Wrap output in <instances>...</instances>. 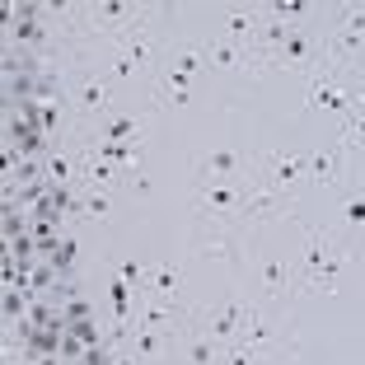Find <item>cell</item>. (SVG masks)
<instances>
[{
    "label": "cell",
    "mask_w": 365,
    "mask_h": 365,
    "mask_svg": "<svg viewBox=\"0 0 365 365\" xmlns=\"http://www.w3.org/2000/svg\"><path fill=\"white\" fill-rule=\"evenodd\" d=\"M351 262V248L337 244L333 235L304 225V262H300V290L309 295H337V277Z\"/></svg>",
    "instance_id": "cell-1"
},
{
    "label": "cell",
    "mask_w": 365,
    "mask_h": 365,
    "mask_svg": "<svg viewBox=\"0 0 365 365\" xmlns=\"http://www.w3.org/2000/svg\"><path fill=\"white\" fill-rule=\"evenodd\" d=\"M113 76L108 71H80L71 85H66V103L76 108V118H98L103 122L113 113Z\"/></svg>",
    "instance_id": "cell-2"
},
{
    "label": "cell",
    "mask_w": 365,
    "mask_h": 365,
    "mask_svg": "<svg viewBox=\"0 0 365 365\" xmlns=\"http://www.w3.org/2000/svg\"><path fill=\"white\" fill-rule=\"evenodd\" d=\"M351 150L346 145H319V150H309V173L304 178L314 182V187H323V192H333V187H342L346 178H351Z\"/></svg>",
    "instance_id": "cell-3"
},
{
    "label": "cell",
    "mask_w": 365,
    "mask_h": 365,
    "mask_svg": "<svg viewBox=\"0 0 365 365\" xmlns=\"http://www.w3.org/2000/svg\"><path fill=\"white\" fill-rule=\"evenodd\" d=\"M248 187L244 182H197V215L202 220H225V215H239Z\"/></svg>",
    "instance_id": "cell-4"
},
{
    "label": "cell",
    "mask_w": 365,
    "mask_h": 365,
    "mask_svg": "<svg viewBox=\"0 0 365 365\" xmlns=\"http://www.w3.org/2000/svg\"><path fill=\"white\" fill-rule=\"evenodd\" d=\"M277 215H295V197L277 192L267 182H253L244 206H239V220H277Z\"/></svg>",
    "instance_id": "cell-5"
},
{
    "label": "cell",
    "mask_w": 365,
    "mask_h": 365,
    "mask_svg": "<svg viewBox=\"0 0 365 365\" xmlns=\"http://www.w3.org/2000/svg\"><path fill=\"white\" fill-rule=\"evenodd\" d=\"M304 173H309V155L267 150V155H262V178L258 182H267V187H277V192H290Z\"/></svg>",
    "instance_id": "cell-6"
},
{
    "label": "cell",
    "mask_w": 365,
    "mask_h": 365,
    "mask_svg": "<svg viewBox=\"0 0 365 365\" xmlns=\"http://www.w3.org/2000/svg\"><path fill=\"white\" fill-rule=\"evenodd\" d=\"M248 309H253L248 300H230L225 309H215V314L202 319V333L211 337V342H220V346H235L239 333H244V323H248Z\"/></svg>",
    "instance_id": "cell-7"
},
{
    "label": "cell",
    "mask_w": 365,
    "mask_h": 365,
    "mask_svg": "<svg viewBox=\"0 0 365 365\" xmlns=\"http://www.w3.org/2000/svg\"><path fill=\"white\" fill-rule=\"evenodd\" d=\"M197 182H244V155L239 150H206L197 160Z\"/></svg>",
    "instance_id": "cell-8"
},
{
    "label": "cell",
    "mask_w": 365,
    "mask_h": 365,
    "mask_svg": "<svg viewBox=\"0 0 365 365\" xmlns=\"http://www.w3.org/2000/svg\"><path fill=\"white\" fill-rule=\"evenodd\" d=\"M197 253H202L206 262H239V235L235 230H225L220 220H202V235H197Z\"/></svg>",
    "instance_id": "cell-9"
},
{
    "label": "cell",
    "mask_w": 365,
    "mask_h": 365,
    "mask_svg": "<svg viewBox=\"0 0 365 365\" xmlns=\"http://www.w3.org/2000/svg\"><path fill=\"white\" fill-rule=\"evenodd\" d=\"M187 319L178 300H160V295H145V304L136 309V328H164V333H178V323Z\"/></svg>",
    "instance_id": "cell-10"
},
{
    "label": "cell",
    "mask_w": 365,
    "mask_h": 365,
    "mask_svg": "<svg viewBox=\"0 0 365 365\" xmlns=\"http://www.w3.org/2000/svg\"><path fill=\"white\" fill-rule=\"evenodd\" d=\"M140 136H145V118L136 113H108L94 127V140H118V145H140Z\"/></svg>",
    "instance_id": "cell-11"
},
{
    "label": "cell",
    "mask_w": 365,
    "mask_h": 365,
    "mask_svg": "<svg viewBox=\"0 0 365 365\" xmlns=\"http://www.w3.org/2000/svg\"><path fill=\"white\" fill-rule=\"evenodd\" d=\"M258 290L267 295V300H286V295H290V267H286V258L262 253V258H258Z\"/></svg>",
    "instance_id": "cell-12"
},
{
    "label": "cell",
    "mask_w": 365,
    "mask_h": 365,
    "mask_svg": "<svg viewBox=\"0 0 365 365\" xmlns=\"http://www.w3.org/2000/svg\"><path fill=\"white\" fill-rule=\"evenodd\" d=\"M122 61H131V66H136V71H145V66H150L155 61V52H160V33H155L150 29V24H145V29H136V33H131V38H122Z\"/></svg>",
    "instance_id": "cell-13"
},
{
    "label": "cell",
    "mask_w": 365,
    "mask_h": 365,
    "mask_svg": "<svg viewBox=\"0 0 365 365\" xmlns=\"http://www.w3.org/2000/svg\"><path fill=\"white\" fill-rule=\"evenodd\" d=\"M169 346H173V333H164V328H136L131 333V356L136 361H164L169 356Z\"/></svg>",
    "instance_id": "cell-14"
},
{
    "label": "cell",
    "mask_w": 365,
    "mask_h": 365,
    "mask_svg": "<svg viewBox=\"0 0 365 365\" xmlns=\"http://www.w3.org/2000/svg\"><path fill=\"white\" fill-rule=\"evenodd\" d=\"M145 295H160V300H178L182 290V272L173 262H160V267H145V281H140Z\"/></svg>",
    "instance_id": "cell-15"
},
{
    "label": "cell",
    "mask_w": 365,
    "mask_h": 365,
    "mask_svg": "<svg viewBox=\"0 0 365 365\" xmlns=\"http://www.w3.org/2000/svg\"><path fill=\"white\" fill-rule=\"evenodd\" d=\"M192 98V76H182V71H164V80H160V89H155V103L160 108H182Z\"/></svg>",
    "instance_id": "cell-16"
},
{
    "label": "cell",
    "mask_w": 365,
    "mask_h": 365,
    "mask_svg": "<svg viewBox=\"0 0 365 365\" xmlns=\"http://www.w3.org/2000/svg\"><path fill=\"white\" fill-rule=\"evenodd\" d=\"M206 61L220 66V71H248V66H253V56H248L244 47H235V43H225V38H220V43L206 47Z\"/></svg>",
    "instance_id": "cell-17"
},
{
    "label": "cell",
    "mask_w": 365,
    "mask_h": 365,
    "mask_svg": "<svg viewBox=\"0 0 365 365\" xmlns=\"http://www.w3.org/2000/svg\"><path fill=\"white\" fill-rule=\"evenodd\" d=\"M113 215V192L108 187H85L80 197V220H108Z\"/></svg>",
    "instance_id": "cell-18"
},
{
    "label": "cell",
    "mask_w": 365,
    "mask_h": 365,
    "mask_svg": "<svg viewBox=\"0 0 365 365\" xmlns=\"http://www.w3.org/2000/svg\"><path fill=\"white\" fill-rule=\"evenodd\" d=\"M337 145H346V150H365V103L356 108L351 118H342V131H337Z\"/></svg>",
    "instance_id": "cell-19"
},
{
    "label": "cell",
    "mask_w": 365,
    "mask_h": 365,
    "mask_svg": "<svg viewBox=\"0 0 365 365\" xmlns=\"http://www.w3.org/2000/svg\"><path fill=\"white\" fill-rule=\"evenodd\" d=\"M206 66H211L206 61V47H182V52L173 56V71H182V76H202Z\"/></svg>",
    "instance_id": "cell-20"
},
{
    "label": "cell",
    "mask_w": 365,
    "mask_h": 365,
    "mask_svg": "<svg viewBox=\"0 0 365 365\" xmlns=\"http://www.w3.org/2000/svg\"><path fill=\"white\" fill-rule=\"evenodd\" d=\"M76 267V239L66 235V239H56V248H52V272H71Z\"/></svg>",
    "instance_id": "cell-21"
},
{
    "label": "cell",
    "mask_w": 365,
    "mask_h": 365,
    "mask_svg": "<svg viewBox=\"0 0 365 365\" xmlns=\"http://www.w3.org/2000/svg\"><path fill=\"white\" fill-rule=\"evenodd\" d=\"M342 215H346V225H351V230H365V192H346Z\"/></svg>",
    "instance_id": "cell-22"
},
{
    "label": "cell",
    "mask_w": 365,
    "mask_h": 365,
    "mask_svg": "<svg viewBox=\"0 0 365 365\" xmlns=\"http://www.w3.org/2000/svg\"><path fill=\"white\" fill-rule=\"evenodd\" d=\"M262 365H272V361H262Z\"/></svg>",
    "instance_id": "cell-23"
}]
</instances>
